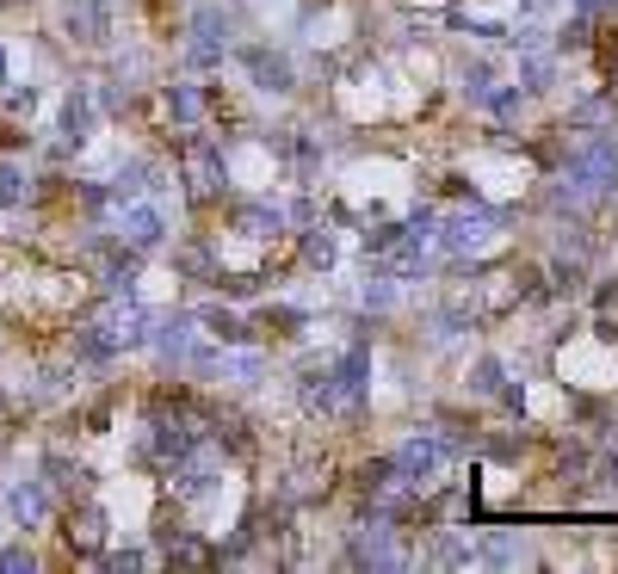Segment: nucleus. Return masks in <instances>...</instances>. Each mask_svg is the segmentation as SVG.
<instances>
[{
  "instance_id": "c85d7f7f",
  "label": "nucleus",
  "mask_w": 618,
  "mask_h": 574,
  "mask_svg": "<svg viewBox=\"0 0 618 574\" xmlns=\"http://www.w3.org/2000/svg\"><path fill=\"white\" fill-rule=\"evenodd\" d=\"M470 389H477V396H495V389H502V359H477V371H470Z\"/></svg>"
},
{
  "instance_id": "e433bc0d",
  "label": "nucleus",
  "mask_w": 618,
  "mask_h": 574,
  "mask_svg": "<svg viewBox=\"0 0 618 574\" xmlns=\"http://www.w3.org/2000/svg\"><path fill=\"white\" fill-rule=\"evenodd\" d=\"M390 303H396V285H384V278L366 285V309H390Z\"/></svg>"
},
{
  "instance_id": "412c9836",
  "label": "nucleus",
  "mask_w": 618,
  "mask_h": 574,
  "mask_svg": "<svg viewBox=\"0 0 618 574\" xmlns=\"http://www.w3.org/2000/svg\"><path fill=\"white\" fill-rule=\"evenodd\" d=\"M149 179H154V167H149V161H131V167L118 173V186H112V204H131V198H143V191H154Z\"/></svg>"
},
{
  "instance_id": "1a4fd4ad",
  "label": "nucleus",
  "mask_w": 618,
  "mask_h": 574,
  "mask_svg": "<svg viewBox=\"0 0 618 574\" xmlns=\"http://www.w3.org/2000/svg\"><path fill=\"white\" fill-rule=\"evenodd\" d=\"M62 544H69L75 556H99V550H106V513H99L94 500H81V507L62 513Z\"/></svg>"
},
{
  "instance_id": "423d86ee",
  "label": "nucleus",
  "mask_w": 618,
  "mask_h": 574,
  "mask_svg": "<svg viewBox=\"0 0 618 574\" xmlns=\"http://www.w3.org/2000/svg\"><path fill=\"white\" fill-rule=\"evenodd\" d=\"M440 229V241L452 253H477L489 241V229H502V211H483V204H470V211H452L445 223H433Z\"/></svg>"
},
{
  "instance_id": "37998d69",
  "label": "nucleus",
  "mask_w": 618,
  "mask_h": 574,
  "mask_svg": "<svg viewBox=\"0 0 618 574\" xmlns=\"http://www.w3.org/2000/svg\"><path fill=\"white\" fill-rule=\"evenodd\" d=\"M0 7H13V0H0Z\"/></svg>"
},
{
  "instance_id": "393cba45",
  "label": "nucleus",
  "mask_w": 618,
  "mask_h": 574,
  "mask_svg": "<svg viewBox=\"0 0 618 574\" xmlns=\"http://www.w3.org/2000/svg\"><path fill=\"white\" fill-rule=\"evenodd\" d=\"M304 266H316V272L334 266V235L329 229H309L304 235Z\"/></svg>"
},
{
  "instance_id": "ddd939ff",
  "label": "nucleus",
  "mask_w": 618,
  "mask_h": 574,
  "mask_svg": "<svg viewBox=\"0 0 618 574\" xmlns=\"http://www.w3.org/2000/svg\"><path fill=\"white\" fill-rule=\"evenodd\" d=\"M38 476H44V488H57V495H81V488H87V463H75L69 451H44Z\"/></svg>"
},
{
  "instance_id": "473e14b6",
  "label": "nucleus",
  "mask_w": 618,
  "mask_h": 574,
  "mask_svg": "<svg viewBox=\"0 0 618 574\" xmlns=\"http://www.w3.org/2000/svg\"><path fill=\"white\" fill-rule=\"evenodd\" d=\"M618 112V105H613V99H606V93H600V99H581V105H576V112H569V117H576V124H606V117H613Z\"/></svg>"
},
{
  "instance_id": "9b49d317",
  "label": "nucleus",
  "mask_w": 618,
  "mask_h": 574,
  "mask_svg": "<svg viewBox=\"0 0 618 574\" xmlns=\"http://www.w3.org/2000/svg\"><path fill=\"white\" fill-rule=\"evenodd\" d=\"M334 383H341L347 408L366 402V389H371V352H366V346H347V352L334 359Z\"/></svg>"
},
{
  "instance_id": "9d476101",
  "label": "nucleus",
  "mask_w": 618,
  "mask_h": 574,
  "mask_svg": "<svg viewBox=\"0 0 618 574\" xmlns=\"http://www.w3.org/2000/svg\"><path fill=\"white\" fill-rule=\"evenodd\" d=\"M62 25L75 43H112V0H69Z\"/></svg>"
},
{
  "instance_id": "2eb2a0df",
  "label": "nucleus",
  "mask_w": 618,
  "mask_h": 574,
  "mask_svg": "<svg viewBox=\"0 0 618 574\" xmlns=\"http://www.w3.org/2000/svg\"><path fill=\"white\" fill-rule=\"evenodd\" d=\"M87 130H94V93L87 87H69V99H62V142H87Z\"/></svg>"
},
{
  "instance_id": "39448f33",
  "label": "nucleus",
  "mask_w": 618,
  "mask_h": 574,
  "mask_svg": "<svg viewBox=\"0 0 618 574\" xmlns=\"http://www.w3.org/2000/svg\"><path fill=\"white\" fill-rule=\"evenodd\" d=\"M99 334H106V340H112V352H136V346H149V327H154V315L143 303H131V297H124V303H112L106 309V315H99Z\"/></svg>"
},
{
  "instance_id": "aec40b11",
  "label": "nucleus",
  "mask_w": 618,
  "mask_h": 574,
  "mask_svg": "<svg viewBox=\"0 0 618 574\" xmlns=\"http://www.w3.org/2000/svg\"><path fill=\"white\" fill-rule=\"evenodd\" d=\"M25 198H32V173H25L20 161H0V204H7V211H20Z\"/></svg>"
},
{
  "instance_id": "f704fd0d",
  "label": "nucleus",
  "mask_w": 618,
  "mask_h": 574,
  "mask_svg": "<svg viewBox=\"0 0 618 574\" xmlns=\"http://www.w3.org/2000/svg\"><path fill=\"white\" fill-rule=\"evenodd\" d=\"M489 562H502V569H514V562H526V550H520V544H514V537H489Z\"/></svg>"
},
{
  "instance_id": "0eeeda50",
  "label": "nucleus",
  "mask_w": 618,
  "mask_h": 574,
  "mask_svg": "<svg viewBox=\"0 0 618 574\" xmlns=\"http://www.w3.org/2000/svg\"><path fill=\"white\" fill-rule=\"evenodd\" d=\"M118 241L136 253H149L168 241V223H161V211L154 204H143V198H131V204H118Z\"/></svg>"
},
{
  "instance_id": "ea45409f",
  "label": "nucleus",
  "mask_w": 618,
  "mask_h": 574,
  "mask_svg": "<svg viewBox=\"0 0 618 574\" xmlns=\"http://www.w3.org/2000/svg\"><path fill=\"white\" fill-rule=\"evenodd\" d=\"M618 0H576V13H588V20H594V13H613Z\"/></svg>"
},
{
  "instance_id": "f257e3e1",
  "label": "nucleus",
  "mask_w": 618,
  "mask_h": 574,
  "mask_svg": "<svg viewBox=\"0 0 618 574\" xmlns=\"http://www.w3.org/2000/svg\"><path fill=\"white\" fill-rule=\"evenodd\" d=\"M198 439H205V433L193 426V414H186V408H174V414H168V408H154L149 426H143V451H149L154 463H180Z\"/></svg>"
},
{
  "instance_id": "a19ab883",
  "label": "nucleus",
  "mask_w": 618,
  "mask_h": 574,
  "mask_svg": "<svg viewBox=\"0 0 618 574\" xmlns=\"http://www.w3.org/2000/svg\"><path fill=\"white\" fill-rule=\"evenodd\" d=\"M551 7H557V0H520V13H526V20H539V13H551Z\"/></svg>"
},
{
  "instance_id": "cd10ccee",
  "label": "nucleus",
  "mask_w": 618,
  "mask_h": 574,
  "mask_svg": "<svg viewBox=\"0 0 618 574\" xmlns=\"http://www.w3.org/2000/svg\"><path fill=\"white\" fill-rule=\"evenodd\" d=\"M390 482H396V463H390V458H378V463L359 470V488H366V495H384Z\"/></svg>"
},
{
  "instance_id": "f3484780",
  "label": "nucleus",
  "mask_w": 618,
  "mask_h": 574,
  "mask_svg": "<svg viewBox=\"0 0 618 574\" xmlns=\"http://www.w3.org/2000/svg\"><path fill=\"white\" fill-rule=\"evenodd\" d=\"M304 408H309V414H341V408H347L334 371H309V377H304Z\"/></svg>"
},
{
  "instance_id": "20e7f679",
  "label": "nucleus",
  "mask_w": 618,
  "mask_h": 574,
  "mask_svg": "<svg viewBox=\"0 0 618 574\" xmlns=\"http://www.w3.org/2000/svg\"><path fill=\"white\" fill-rule=\"evenodd\" d=\"M445 458H452V451H445L440 433H415V439H408L390 463H396V482H408V488H427V482L445 470Z\"/></svg>"
},
{
  "instance_id": "b1692460",
  "label": "nucleus",
  "mask_w": 618,
  "mask_h": 574,
  "mask_svg": "<svg viewBox=\"0 0 618 574\" xmlns=\"http://www.w3.org/2000/svg\"><path fill=\"white\" fill-rule=\"evenodd\" d=\"M551 75H557V62L539 57V50H526V62H520V87H526V93H544V87H551Z\"/></svg>"
},
{
  "instance_id": "5701e85b",
  "label": "nucleus",
  "mask_w": 618,
  "mask_h": 574,
  "mask_svg": "<svg viewBox=\"0 0 618 574\" xmlns=\"http://www.w3.org/2000/svg\"><path fill=\"white\" fill-rule=\"evenodd\" d=\"M75 359L81 364H112L118 352H112V340H106L99 327H81V334H75Z\"/></svg>"
},
{
  "instance_id": "4be33fe9",
  "label": "nucleus",
  "mask_w": 618,
  "mask_h": 574,
  "mask_svg": "<svg viewBox=\"0 0 618 574\" xmlns=\"http://www.w3.org/2000/svg\"><path fill=\"white\" fill-rule=\"evenodd\" d=\"M168 562H174V569H205V562H211V550H205L198 537L174 532V537H168Z\"/></svg>"
},
{
  "instance_id": "7ed1b4c3",
  "label": "nucleus",
  "mask_w": 618,
  "mask_h": 574,
  "mask_svg": "<svg viewBox=\"0 0 618 574\" xmlns=\"http://www.w3.org/2000/svg\"><path fill=\"white\" fill-rule=\"evenodd\" d=\"M223 186H230L223 149L205 142V136H186V191H193L198 204H211V198H223Z\"/></svg>"
},
{
  "instance_id": "dca6fc26",
  "label": "nucleus",
  "mask_w": 618,
  "mask_h": 574,
  "mask_svg": "<svg viewBox=\"0 0 618 574\" xmlns=\"http://www.w3.org/2000/svg\"><path fill=\"white\" fill-rule=\"evenodd\" d=\"M230 223H235L242 235H248V241H267V235L285 229V211H272V204H235Z\"/></svg>"
},
{
  "instance_id": "4468645a",
  "label": "nucleus",
  "mask_w": 618,
  "mask_h": 574,
  "mask_svg": "<svg viewBox=\"0 0 618 574\" xmlns=\"http://www.w3.org/2000/svg\"><path fill=\"white\" fill-rule=\"evenodd\" d=\"M149 340H154V352H161V364H180L186 346H193V315H161Z\"/></svg>"
},
{
  "instance_id": "f03ea898",
  "label": "nucleus",
  "mask_w": 618,
  "mask_h": 574,
  "mask_svg": "<svg viewBox=\"0 0 618 574\" xmlns=\"http://www.w3.org/2000/svg\"><path fill=\"white\" fill-rule=\"evenodd\" d=\"M563 179H576V186H588V191H613L618 186V142L613 136H588L581 149H569Z\"/></svg>"
},
{
  "instance_id": "f8f14e48",
  "label": "nucleus",
  "mask_w": 618,
  "mask_h": 574,
  "mask_svg": "<svg viewBox=\"0 0 618 574\" xmlns=\"http://www.w3.org/2000/svg\"><path fill=\"white\" fill-rule=\"evenodd\" d=\"M242 62H248V75L267 87V93H291V62L279 57V50H267V43H248L242 50Z\"/></svg>"
},
{
  "instance_id": "7c9ffc66",
  "label": "nucleus",
  "mask_w": 618,
  "mask_h": 574,
  "mask_svg": "<svg viewBox=\"0 0 618 574\" xmlns=\"http://www.w3.org/2000/svg\"><path fill=\"white\" fill-rule=\"evenodd\" d=\"M520 99H526V87H489L483 105H489L495 117H514V112H520Z\"/></svg>"
},
{
  "instance_id": "c756f323",
  "label": "nucleus",
  "mask_w": 618,
  "mask_h": 574,
  "mask_svg": "<svg viewBox=\"0 0 618 574\" xmlns=\"http://www.w3.org/2000/svg\"><path fill=\"white\" fill-rule=\"evenodd\" d=\"M32 569H38L32 544H7V550H0V574H32Z\"/></svg>"
},
{
  "instance_id": "a878e982",
  "label": "nucleus",
  "mask_w": 618,
  "mask_h": 574,
  "mask_svg": "<svg viewBox=\"0 0 618 574\" xmlns=\"http://www.w3.org/2000/svg\"><path fill=\"white\" fill-rule=\"evenodd\" d=\"M198 112H205V99H198L193 87H168V117H174V124H198Z\"/></svg>"
},
{
  "instance_id": "6e6552de",
  "label": "nucleus",
  "mask_w": 618,
  "mask_h": 574,
  "mask_svg": "<svg viewBox=\"0 0 618 574\" xmlns=\"http://www.w3.org/2000/svg\"><path fill=\"white\" fill-rule=\"evenodd\" d=\"M7 519H13L20 532H38L44 519H50V488H44V476L7 482Z\"/></svg>"
},
{
  "instance_id": "79ce46f5",
  "label": "nucleus",
  "mask_w": 618,
  "mask_h": 574,
  "mask_svg": "<svg viewBox=\"0 0 618 574\" xmlns=\"http://www.w3.org/2000/svg\"><path fill=\"white\" fill-rule=\"evenodd\" d=\"M7 68H13V62H7V43H0V87H7Z\"/></svg>"
},
{
  "instance_id": "c9c22d12",
  "label": "nucleus",
  "mask_w": 618,
  "mask_h": 574,
  "mask_svg": "<svg viewBox=\"0 0 618 574\" xmlns=\"http://www.w3.org/2000/svg\"><path fill=\"white\" fill-rule=\"evenodd\" d=\"M99 562H106V569H112V574H136V569H143V562H149V556H143V550H106V556H99Z\"/></svg>"
},
{
  "instance_id": "4c0bfd02",
  "label": "nucleus",
  "mask_w": 618,
  "mask_h": 574,
  "mask_svg": "<svg viewBox=\"0 0 618 574\" xmlns=\"http://www.w3.org/2000/svg\"><path fill=\"white\" fill-rule=\"evenodd\" d=\"M440 562H452V569H464V562H470V550H464L458 537H440Z\"/></svg>"
},
{
  "instance_id": "bb28decb",
  "label": "nucleus",
  "mask_w": 618,
  "mask_h": 574,
  "mask_svg": "<svg viewBox=\"0 0 618 574\" xmlns=\"http://www.w3.org/2000/svg\"><path fill=\"white\" fill-rule=\"evenodd\" d=\"M205 327H211V334H217V340H223V346H235V340H248V327L235 322L230 309H205Z\"/></svg>"
},
{
  "instance_id": "58836bf2",
  "label": "nucleus",
  "mask_w": 618,
  "mask_h": 574,
  "mask_svg": "<svg viewBox=\"0 0 618 574\" xmlns=\"http://www.w3.org/2000/svg\"><path fill=\"white\" fill-rule=\"evenodd\" d=\"M7 105H13V112H32V105H38V93H32V87H13V93H7Z\"/></svg>"
},
{
  "instance_id": "6ab92c4d",
  "label": "nucleus",
  "mask_w": 618,
  "mask_h": 574,
  "mask_svg": "<svg viewBox=\"0 0 618 574\" xmlns=\"http://www.w3.org/2000/svg\"><path fill=\"white\" fill-rule=\"evenodd\" d=\"M230 32H235L230 13H223V7H211V0L193 13V43H217V50H223V43H230Z\"/></svg>"
},
{
  "instance_id": "a211bd4d",
  "label": "nucleus",
  "mask_w": 618,
  "mask_h": 574,
  "mask_svg": "<svg viewBox=\"0 0 618 574\" xmlns=\"http://www.w3.org/2000/svg\"><path fill=\"white\" fill-rule=\"evenodd\" d=\"M353 562H359V569H403V556L384 544V532H378V525L353 537Z\"/></svg>"
},
{
  "instance_id": "2f4dec72",
  "label": "nucleus",
  "mask_w": 618,
  "mask_h": 574,
  "mask_svg": "<svg viewBox=\"0 0 618 574\" xmlns=\"http://www.w3.org/2000/svg\"><path fill=\"white\" fill-rule=\"evenodd\" d=\"M403 235H408V229H396V223H378V229L366 235V253H371V260H384V253L403 241Z\"/></svg>"
},
{
  "instance_id": "72a5a7b5",
  "label": "nucleus",
  "mask_w": 618,
  "mask_h": 574,
  "mask_svg": "<svg viewBox=\"0 0 618 574\" xmlns=\"http://www.w3.org/2000/svg\"><path fill=\"white\" fill-rule=\"evenodd\" d=\"M489 87H495V68H483V62H477V68L464 75V93H470V105H483V99H489Z\"/></svg>"
}]
</instances>
